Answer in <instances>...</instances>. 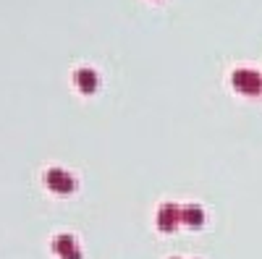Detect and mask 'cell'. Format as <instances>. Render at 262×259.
Returning <instances> with one entry per match:
<instances>
[{"instance_id":"cell-3","label":"cell","mask_w":262,"mask_h":259,"mask_svg":"<svg viewBox=\"0 0 262 259\" xmlns=\"http://www.w3.org/2000/svg\"><path fill=\"white\" fill-rule=\"evenodd\" d=\"M259 76L257 74H252V71H238V74H233V84L238 86V89H244V92H257L259 89Z\"/></svg>"},{"instance_id":"cell-6","label":"cell","mask_w":262,"mask_h":259,"mask_svg":"<svg viewBox=\"0 0 262 259\" xmlns=\"http://www.w3.org/2000/svg\"><path fill=\"white\" fill-rule=\"evenodd\" d=\"M184 220H186L189 225H202V212H200V207H189V209L184 212Z\"/></svg>"},{"instance_id":"cell-5","label":"cell","mask_w":262,"mask_h":259,"mask_svg":"<svg viewBox=\"0 0 262 259\" xmlns=\"http://www.w3.org/2000/svg\"><path fill=\"white\" fill-rule=\"evenodd\" d=\"M176 223H179V212L173 209V204H165L163 212H160V228L163 230H173Z\"/></svg>"},{"instance_id":"cell-4","label":"cell","mask_w":262,"mask_h":259,"mask_svg":"<svg viewBox=\"0 0 262 259\" xmlns=\"http://www.w3.org/2000/svg\"><path fill=\"white\" fill-rule=\"evenodd\" d=\"M76 86L81 92H95L97 89V76H95V71H86V68H81V71H76Z\"/></svg>"},{"instance_id":"cell-2","label":"cell","mask_w":262,"mask_h":259,"mask_svg":"<svg viewBox=\"0 0 262 259\" xmlns=\"http://www.w3.org/2000/svg\"><path fill=\"white\" fill-rule=\"evenodd\" d=\"M53 249L60 254V259H81V254H79L71 236H58V239L53 241Z\"/></svg>"},{"instance_id":"cell-1","label":"cell","mask_w":262,"mask_h":259,"mask_svg":"<svg viewBox=\"0 0 262 259\" xmlns=\"http://www.w3.org/2000/svg\"><path fill=\"white\" fill-rule=\"evenodd\" d=\"M45 181H48V186H50L55 194H69V191H74V178H71L66 170H60V168L48 170Z\"/></svg>"}]
</instances>
